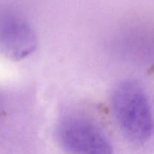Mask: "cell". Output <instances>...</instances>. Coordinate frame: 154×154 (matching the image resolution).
Masks as SVG:
<instances>
[{"label": "cell", "mask_w": 154, "mask_h": 154, "mask_svg": "<svg viewBox=\"0 0 154 154\" xmlns=\"http://www.w3.org/2000/svg\"><path fill=\"white\" fill-rule=\"evenodd\" d=\"M111 108L122 133L133 143L152 137L153 117L150 100L142 86L133 80L123 81L111 94Z\"/></svg>", "instance_id": "1"}, {"label": "cell", "mask_w": 154, "mask_h": 154, "mask_svg": "<svg viewBox=\"0 0 154 154\" xmlns=\"http://www.w3.org/2000/svg\"><path fill=\"white\" fill-rule=\"evenodd\" d=\"M57 137L70 154H113V148L100 128L87 117L68 115L58 123Z\"/></svg>", "instance_id": "2"}, {"label": "cell", "mask_w": 154, "mask_h": 154, "mask_svg": "<svg viewBox=\"0 0 154 154\" xmlns=\"http://www.w3.org/2000/svg\"><path fill=\"white\" fill-rule=\"evenodd\" d=\"M37 45L34 30L20 17L7 15L0 20V49L8 58L23 60L34 52Z\"/></svg>", "instance_id": "3"}]
</instances>
